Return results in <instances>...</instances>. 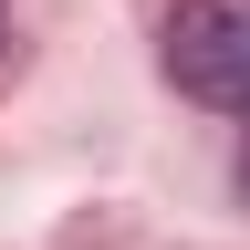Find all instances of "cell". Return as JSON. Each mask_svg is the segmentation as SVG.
Returning <instances> with one entry per match:
<instances>
[{"instance_id": "cell-1", "label": "cell", "mask_w": 250, "mask_h": 250, "mask_svg": "<svg viewBox=\"0 0 250 250\" xmlns=\"http://www.w3.org/2000/svg\"><path fill=\"white\" fill-rule=\"evenodd\" d=\"M167 83L188 104H250V0H177L167 11Z\"/></svg>"}, {"instance_id": "cell-2", "label": "cell", "mask_w": 250, "mask_h": 250, "mask_svg": "<svg viewBox=\"0 0 250 250\" xmlns=\"http://www.w3.org/2000/svg\"><path fill=\"white\" fill-rule=\"evenodd\" d=\"M240 115H250V104H240ZM240 188H250V125H240Z\"/></svg>"}, {"instance_id": "cell-3", "label": "cell", "mask_w": 250, "mask_h": 250, "mask_svg": "<svg viewBox=\"0 0 250 250\" xmlns=\"http://www.w3.org/2000/svg\"><path fill=\"white\" fill-rule=\"evenodd\" d=\"M0 31H11V11H0Z\"/></svg>"}]
</instances>
